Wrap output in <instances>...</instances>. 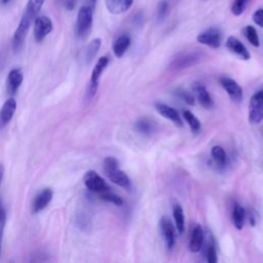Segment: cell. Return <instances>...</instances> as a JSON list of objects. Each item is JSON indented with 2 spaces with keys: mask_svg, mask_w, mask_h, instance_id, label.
<instances>
[{
  "mask_svg": "<svg viewBox=\"0 0 263 263\" xmlns=\"http://www.w3.org/2000/svg\"><path fill=\"white\" fill-rule=\"evenodd\" d=\"M263 121V89L256 92L249 104V122L257 125Z\"/></svg>",
  "mask_w": 263,
  "mask_h": 263,
  "instance_id": "5b68a950",
  "label": "cell"
},
{
  "mask_svg": "<svg viewBox=\"0 0 263 263\" xmlns=\"http://www.w3.org/2000/svg\"><path fill=\"white\" fill-rule=\"evenodd\" d=\"M183 118L184 120L186 121V123L189 125V127H191V130L193 133H198V132L200 131V123L199 121L197 120V116L192 112V111H189V110H185L183 112Z\"/></svg>",
  "mask_w": 263,
  "mask_h": 263,
  "instance_id": "d4e9b609",
  "label": "cell"
},
{
  "mask_svg": "<svg viewBox=\"0 0 263 263\" xmlns=\"http://www.w3.org/2000/svg\"><path fill=\"white\" fill-rule=\"evenodd\" d=\"M101 45H102L101 38H95L89 43V46H87V48L85 50V61H86V63H91L95 59V57L97 56L98 52L100 51Z\"/></svg>",
  "mask_w": 263,
  "mask_h": 263,
  "instance_id": "cb8c5ba5",
  "label": "cell"
},
{
  "mask_svg": "<svg viewBox=\"0 0 263 263\" xmlns=\"http://www.w3.org/2000/svg\"><path fill=\"white\" fill-rule=\"evenodd\" d=\"M108 10L113 14L126 12L133 5L134 0H105Z\"/></svg>",
  "mask_w": 263,
  "mask_h": 263,
  "instance_id": "ac0fdd59",
  "label": "cell"
},
{
  "mask_svg": "<svg viewBox=\"0 0 263 263\" xmlns=\"http://www.w3.org/2000/svg\"><path fill=\"white\" fill-rule=\"evenodd\" d=\"M53 199V192L50 188L43 189L42 192H40L33 199L32 201V212L34 214H37L41 212L43 209H46L48 207V204L52 201Z\"/></svg>",
  "mask_w": 263,
  "mask_h": 263,
  "instance_id": "5bb4252c",
  "label": "cell"
},
{
  "mask_svg": "<svg viewBox=\"0 0 263 263\" xmlns=\"http://www.w3.org/2000/svg\"><path fill=\"white\" fill-rule=\"evenodd\" d=\"M35 18L32 16V14H30L27 11L24 12L23 17L21 19V22L17 28V30L12 36V49L14 52H19L22 49L25 38H26L27 33L29 31V28H30L32 21Z\"/></svg>",
  "mask_w": 263,
  "mask_h": 263,
  "instance_id": "277c9868",
  "label": "cell"
},
{
  "mask_svg": "<svg viewBox=\"0 0 263 263\" xmlns=\"http://www.w3.org/2000/svg\"><path fill=\"white\" fill-rule=\"evenodd\" d=\"M168 12H169V4H168V2L166 1V0H164V1L159 2L158 7H157V18H158V20H164L167 17Z\"/></svg>",
  "mask_w": 263,
  "mask_h": 263,
  "instance_id": "1f68e13d",
  "label": "cell"
},
{
  "mask_svg": "<svg viewBox=\"0 0 263 263\" xmlns=\"http://www.w3.org/2000/svg\"><path fill=\"white\" fill-rule=\"evenodd\" d=\"M93 10L94 9L89 5H83L80 7L76 20L77 36L84 38L91 33L93 27Z\"/></svg>",
  "mask_w": 263,
  "mask_h": 263,
  "instance_id": "3957f363",
  "label": "cell"
},
{
  "mask_svg": "<svg viewBox=\"0 0 263 263\" xmlns=\"http://www.w3.org/2000/svg\"><path fill=\"white\" fill-rule=\"evenodd\" d=\"M194 92L196 97L198 101V103L206 109H211L214 106V101L211 94L208 92L201 82H195L194 83Z\"/></svg>",
  "mask_w": 263,
  "mask_h": 263,
  "instance_id": "4fadbf2b",
  "label": "cell"
},
{
  "mask_svg": "<svg viewBox=\"0 0 263 263\" xmlns=\"http://www.w3.org/2000/svg\"><path fill=\"white\" fill-rule=\"evenodd\" d=\"M136 130L142 135L150 136L155 130V124L148 119H139L136 123Z\"/></svg>",
  "mask_w": 263,
  "mask_h": 263,
  "instance_id": "603a6c76",
  "label": "cell"
},
{
  "mask_svg": "<svg viewBox=\"0 0 263 263\" xmlns=\"http://www.w3.org/2000/svg\"><path fill=\"white\" fill-rule=\"evenodd\" d=\"M226 48L232 54H235L237 57H239L240 59L245 61L250 60L251 55L249 51L247 50V48L244 46V43L241 40H239L237 37L229 36L226 40Z\"/></svg>",
  "mask_w": 263,
  "mask_h": 263,
  "instance_id": "7c38bea8",
  "label": "cell"
},
{
  "mask_svg": "<svg viewBox=\"0 0 263 263\" xmlns=\"http://www.w3.org/2000/svg\"><path fill=\"white\" fill-rule=\"evenodd\" d=\"M4 222H5V211L3 209L1 201H0V229L3 228Z\"/></svg>",
  "mask_w": 263,
  "mask_h": 263,
  "instance_id": "e575fe53",
  "label": "cell"
},
{
  "mask_svg": "<svg viewBox=\"0 0 263 263\" xmlns=\"http://www.w3.org/2000/svg\"><path fill=\"white\" fill-rule=\"evenodd\" d=\"M83 182L85 187L89 189V191L98 195L109 191V186L107 185L105 180L95 171L86 172L83 177Z\"/></svg>",
  "mask_w": 263,
  "mask_h": 263,
  "instance_id": "52a82bcc",
  "label": "cell"
},
{
  "mask_svg": "<svg viewBox=\"0 0 263 263\" xmlns=\"http://www.w3.org/2000/svg\"><path fill=\"white\" fill-rule=\"evenodd\" d=\"M202 52L195 50L188 51L178 55L170 64V69L175 71H181L187 69L196 64H198L202 60Z\"/></svg>",
  "mask_w": 263,
  "mask_h": 263,
  "instance_id": "7a4b0ae2",
  "label": "cell"
},
{
  "mask_svg": "<svg viewBox=\"0 0 263 263\" xmlns=\"http://www.w3.org/2000/svg\"><path fill=\"white\" fill-rule=\"evenodd\" d=\"M245 216H246V211L245 209L239 203H236L235 207H233L232 211V221L237 229L241 230L244 227L245 224Z\"/></svg>",
  "mask_w": 263,
  "mask_h": 263,
  "instance_id": "7402d4cb",
  "label": "cell"
},
{
  "mask_svg": "<svg viewBox=\"0 0 263 263\" xmlns=\"http://www.w3.org/2000/svg\"><path fill=\"white\" fill-rule=\"evenodd\" d=\"M211 154L213 159L215 160V163L219 166H225L227 162V157H226V152L225 150L221 147V146H214L211 150Z\"/></svg>",
  "mask_w": 263,
  "mask_h": 263,
  "instance_id": "484cf974",
  "label": "cell"
},
{
  "mask_svg": "<svg viewBox=\"0 0 263 263\" xmlns=\"http://www.w3.org/2000/svg\"><path fill=\"white\" fill-rule=\"evenodd\" d=\"M159 222L166 245L170 250H172L175 246V243H176V235H175L176 233V227L174 226L173 222L168 216H163L160 218Z\"/></svg>",
  "mask_w": 263,
  "mask_h": 263,
  "instance_id": "30bf717a",
  "label": "cell"
},
{
  "mask_svg": "<svg viewBox=\"0 0 263 263\" xmlns=\"http://www.w3.org/2000/svg\"><path fill=\"white\" fill-rule=\"evenodd\" d=\"M244 34H245L246 38L248 39V41H249L253 47L258 48L260 46L259 36L257 34L256 29L253 26H247L244 29Z\"/></svg>",
  "mask_w": 263,
  "mask_h": 263,
  "instance_id": "4316f807",
  "label": "cell"
},
{
  "mask_svg": "<svg viewBox=\"0 0 263 263\" xmlns=\"http://www.w3.org/2000/svg\"><path fill=\"white\" fill-rule=\"evenodd\" d=\"M155 108H156L157 112L162 116H164L165 119L173 122L175 125L178 126V127L183 126L182 120H181L180 115L176 109H174L173 107L166 105L164 103H156Z\"/></svg>",
  "mask_w": 263,
  "mask_h": 263,
  "instance_id": "e0dca14e",
  "label": "cell"
},
{
  "mask_svg": "<svg viewBox=\"0 0 263 263\" xmlns=\"http://www.w3.org/2000/svg\"><path fill=\"white\" fill-rule=\"evenodd\" d=\"M203 243V230L202 227L197 224L193 230L191 242H189V249L193 253H198Z\"/></svg>",
  "mask_w": 263,
  "mask_h": 263,
  "instance_id": "d6986e66",
  "label": "cell"
},
{
  "mask_svg": "<svg viewBox=\"0 0 263 263\" xmlns=\"http://www.w3.org/2000/svg\"><path fill=\"white\" fill-rule=\"evenodd\" d=\"M104 171L108 178L116 185H119L123 188L129 189L131 187V180L128 175L120 170L119 168V160L115 157L108 156L104 159Z\"/></svg>",
  "mask_w": 263,
  "mask_h": 263,
  "instance_id": "6da1fadb",
  "label": "cell"
},
{
  "mask_svg": "<svg viewBox=\"0 0 263 263\" xmlns=\"http://www.w3.org/2000/svg\"><path fill=\"white\" fill-rule=\"evenodd\" d=\"M131 45V38L128 35H121L113 42L112 50L116 58H122Z\"/></svg>",
  "mask_w": 263,
  "mask_h": 263,
  "instance_id": "ffe728a7",
  "label": "cell"
},
{
  "mask_svg": "<svg viewBox=\"0 0 263 263\" xmlns=\"http://www.w3.org/2000/svg\"><path fill=\"white\" fill-rule=\"evenodd\" d=\"M45 1L46 0H29L25 11L32 14V16L35 18L37 16V13L40 11Z\"/></svg>",
  "mask_w": 263,
  "mask_h": 263,
  "instance_id": "f1b7e54d",
  "label": "cell"
},
{
  "mask_svg": "<svg viewBox=\"0 0 263 263\" xmlns=\"http://www.w3.org/2000/svg\"><path fill=\"white\" fill-rule=\"evenodd\" d=\"M99 197H100V198L102 200H105L107 202H111V203L115 204V206H123V204H124V199L120 196L113 194L110 191H106L104 193L99 194Z\"/></svg>",
  "mask_w": 263,
  "mask_h": 263,
  "instance_id": "83f0119b",
  "label": "cell"
},
{
  "mask_svg": "<svg viewBox=\"0 0 263 263\" xmlns=\"http://www.w3.org/2000/svg\"><path fill=\"white\" fill-rule=\"evenodd\" d=\"M250 0H235L231 5V12L235 14V16H241V14L245 11L248 2Z\"/></svg>",
  "mask_w": 263,
  "mask_h": 263,
  "instance_id": "4dcf8cb0",
  "label": "cell"
},
{
  "mask_svg": "<svg viewBox=\"0 0 263 263\" xmlns=\"http://www.w3.org/2000/svg\"><path fill=\"white\" fill-rule=\"evenodd\" d=\"M253 21L256 25L263 28V8L257 9L253 14Z\"/></svg>",
  "mask_w": 263,
  "mask_h": 263,
  "instance_id": "836d02e7",
  "label": "cell"
},
{
  "mask_svg": "<svg viewBox=\"0 0 263 263\" xmlns=\"http://www.w3.org/2000/svg\"><path fill=\"white\" fill-rule=\"evenodd\" d=\"M175 94H176V96L179 97L182 101H184L186 104H188V105L195 104V95H193L192 93H189L188 91L181 89V87H178V89L175 90Z\"/></svg>",
  "mask_w": 263,
  "mask_h": 263,
  "instance_id": "f546056e",
  "label": "cell"
},
{
  "mask_svg": "<svg viewBox=\"0 0 263 263\" xmlns=\"http://www.w3.org/2000/svg\"><path fill=\"white\" fill-rule=\"evenodd\" d=\"M197 39L199 43H201V45L208 46L212 49H218L221 46L222 33L220 30H219V29L211 28L206 31L199 33Z\"/></svg>",
  "mask_w": 263,
  "mask_h": 263,
  "instance_id": "ba28073f",
  "label": "cell"
},
{
  "mask_svg": "<svg viewBox=\"0 0 263 263\" xmlns=\"http://www.w3.org/2000/svg\"><path fill=\"white\" fill-rule=\"evenodd\" d=\"M17 109V101L13 98H8L0 110V129L5 127L12 119Z\"/></svg>",
  "mask_w": 263,
  "mask_h": 263,
  "instance_id": "9a60e30c",
  "label": "cell"
},
{
  "mask_svg": "<svg viewBox=\"0 0 263 263\" xmlns=\"http://www.w3.org/2000/svg\"><path fill=\"white\" fill-rule=\"evenodd\" d=\"M9 1H10V0H0V2L3 3V4H6V3H8Z\"/></svg>",
  "mask_w": 263,
  "mask_h": 263,
  "instance_id": "8d00e7d4",
  "label": "cell"
},
{
  "mask_svg": "<svg viewBox=\"0 0 263 263\" xmlns=\"http://www.w3.org/2000/svg\"><path fill=\"white\" fill-rule=\"evenodd\" d=\"M173 217H174V220H175V227L177 228L180 235H182L185 230V219H184L183 209L179 203L174 204Z\"/></svg>",
  "mask_w": 263,
  "mask_h": 263,
  "instance_id": "44dd1931",
  "label": "cell"
},
{
  "mask_svg": "<svg viewBox=\"0 0 263 263\" xmlns=\"http://www.w3.org/2000/svg\"><path fill=\"white\" fill-rule=\"evenodd\" d=\"M3 175H4V168H3L2 165H0V184H1Z\"/></svg>",
  "mask_w": 263,
  "mask_h": 263,
  "instance_id": "d590c367",
  "label": "cell"
},
{
  "mask_svg": "<svg viewBox=\"0 0 263 263\" xmlns=\"http://www.w3.org/2000/svg\"><path fill=\"white\" fill-rule=\"evenodd\" d=\"M219 81H220L223 90L228 94L233 102H238L239 103L243 100V89L236 80L229 77H221Z\"/></svg>",
  "mask_w": 263,
  "mask_h": 263,
  "instance_id": "8fae6325",
  "label": "cell"
},
{
  "mask_svg": "<svg viewBox=\"0 0 263 263\" xmlns=\"http://www.w3.org/2000/svg\"><path fill=\"white\" fill-rule=\"evenodd\" d=\"M54 29L52 20L47 16H40L34 20V38L37 42H41Z\"/></svg>",
  "mask_w": 263,
  "mask_h": 263,
  "instance_id": "9c48e42d",
  "label": "cell"
},
{
  "mask_svg": "<svg viewBox=\"0 0 263 263\" xmlns=\"http://www.w3.org/2000/svg\"><path fill=\"white\" fill-rule=\"evenodd\" d=\"M206 256L208 263H218V256L214 246H209Z\"/></svg>",
  "mask_w": 263,
  "mask_h": 263,
  "instance_id": "d6a6232c",
  "label": "cell"
},
{
  "mask_svg": "<svg viewBox=\"0 0 263 263\" xmlns=\"http://www.w3.org/2000/svg\"><path fill=\"white\" fill-rule=\"evenodd\" d=\"M109 64V59L108 57L103 56L101 57L99 61L96 63L93 72H92V75H91V81H90V85H89V89H87V96L89 98H93L97 91H98V86H99V80L100 77L102 75V73L104 72V70L107 68Z\"/></svg>",
  "mask_w": 263,
  "mask_h": 263,
  "instance_id": "8992f818",
  "label": "cell"
},
{
  "mask_svg": "<svg viewBox=\"0 0 263 263\" xmlns=\"http://www.w3.org/2000/svg\"><path fill=\"white\" fill-rule=\"evenodd\" d=\"M23 73L20 69H12L8 73L7 75V80H6V89L7 93L10 96L16 95L19 87L23 83Z\"/></svg>",
  "mask_w": 263,
  "mask_h": 263,
  "instance_id": "2e32d148",
  "label": "cell"
}]
</instances>
